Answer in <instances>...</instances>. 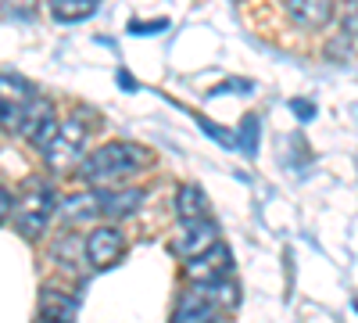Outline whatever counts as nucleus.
Masks as SVG:
<instances>
[{
    "mask_svg": "<svg viewBox=\"0 0 358 323\" xmlns=\"http://www.w3.org/2000/svg\"><path fill=\"white\" fill-rule=\"evenodd\" d=\"M204 291H208V298H212L219 309H236L241 305V287H236L233 280H215V284H204Z\"/></svg>",
    "mask_w": 358,
    "mask_h": 323,
    "instance_id": "15",
    "label": "nucleus"
},
{
    "mask_svg": "<svg viewBox=\"0 0 358 323\" xmlns=\"http://www.w3.org/2000/svg\"><path fill=\"white\" fill-rule=\"evenodd\" d=\"M215 223L212 219H194V223H183V230L176 233V241H172V252L176 255H183V259H194L201 255L204 248H212L219 238H215Z\"/></svg>",
    "mask_w": 358,
    "mask_h": 323,
    "instance_id": "7",
    "label": "nucleus"
},
{
    "mask_svg": "<svg viewBox=\"0 0 358 323\" xmlns=\"http://www.w3.org/2000/svg\"><path fill=\"white\" fill-rule=\"evenodd\" d=\"M129 29L136 36H151V33H162V29H169V22L165 18H158V22H129Z\"/></svg>",
    "mask_w": 358,
    "mask_h": 323,
    "instance_id": "17",
    "label": "nucleus"
},
{
    "mask_svg": "<svg viewBox=\"0 0 358 323\" xmlns=\"http://www.w3.org/2000/svg\"><path fill=\"white\" fill-rule=\"evenodd\" d=\"M143 201V191L140 187H126V191H101V216L108 219H122V216H133Z\"/></svg>",
    "mask_w": 358,
    "mask_h": 323,
    "instance_id": "10",
    "label": "nucleus"
},
{
    "mask_svg": "<svg viewBox=\"0 0 358 323\" xmlns=\"http://www.w3.org/2000/svg\"><path fill=\"white\" fill-rule=\"evenodd\" d=\"M83 248H86V262H90V266H94V270H108V266H115V262L126 255V238L115 226H97V230L86 233Z\"/></svg>",
    "mask_w": 358,
    "mask_h": 323,
    "instance_id": "4",
    "label": "nucleus"
},
{
    "mask_svg": "<svg viewBox=\"0 0 358 323\" xmlns=\"http://www.w3.org/2000/svg\"><path fill=\"white\" fill-rule=\"evenodd\" d=\"M140 162H143V155L133 144H104V148L79 158L76 176L83 184H115V180H122V176H129Z\"/></svg>",
    "mask_w": 358,
    "mask_h": 323,
    "instance_id": "1",
    "label": "nucleus"
},
{
    "mask_svg": "<svg viewBox=\"0 0 358 323\" xmlns=\"http://www.w3.org/2000/svg\"><path fill=\"white\" fill-rule=\"evenodd\" d=\"M15 209V226H18V233L22 238H40V233L47 230V223H50V216H54V209H57V198H54V191L47 187V184H29L25 187V194L11 205Z\"/></svg>",
    "mask_w": 358,
    "mask_h": 323,
    "instance_id": "2",
    "label": "nucleus"
},
{
    "mask_svg": "<svg viewBox=\"0 0 358 323\" xmlns=\"http://www.w3.org/2000/svg\"><path fill=\"white\" fill-rule=\"evenodd\" d=\"M11 205H15V198L8 194V187H0V223L11 216Z\"/></svg>",
    "mask_w": 358,
    "mask_h": 323,
    "instance_id": "19",
    "label": "nucleus"
},
{
    "mask_svg": "<svg viewBox=\"0 0 358 323\" xmlns=\"http://www.w3.org/2000/svg\"><path fill=\"white\" fill-rule=\"evenodd\" d=\"M62 216L69 223H83V219H94L101 216V191H90V194H76L62 205Z\"/></svg>",
    "mask_w": 358,
    "mask_h": 323,
    "instance_id": "12",
    "label": "nucleus"
},
{
    "mask_svg": "<svg viewBox=\"0 0 358 323\" xmlns=\"http://www.w3.org/2000/svg\"><path fill=\"white\" fill-rule=\"evenodd\" d=\"M201 126H204V133H212L215 140H222L226 144V148H236V140L226 133V130H219V126H212V123H208V119H201Z\"/></svg>",
    "mask_w": 358,
    "mask_h": 323,
    "instance_id": "18",
    "label": "nucleus"
},
{
    "mask_svg": "<svg viewBox=\"0 0 358 323\" xmlns=\"http://www.w3.org/2000/svg\"><path fill=\"white\" fill-rule=\"evenodd\" d=\"M176 212L183 223H194V219H212V209H208V198L201 187H179L176 194Z\"/></svg>",
    "mask_w": 358,
    "mask_h": 323,
    "instance_id": "11",
    "label": "nucleus"
},
{
    "mask_svg": "<svg viewBox=\"0 0 358 323\" xmlns=\"http://www.w3.org/2000/svg\"><path fill=\"white\" fill-rule=\"evenodd\" d=\"M94 11H97V0H54L50 4V15L57 22H86Z\"/></svg>",
    "mask_w": 358,
    "mask_h": 323,
    "instance_id": "13",
    "label": "nucleus"
},
{
    "mask_svg": "<svg viewBox=\"0 0 358 323\" xmlns=\"http://www.w3.org/2000/svg\"><path fill=\"white\" fill-rule=\"evenodd\" d=\"M172 316L183 319V323H201V319H215V316H219V305L208 298V291L197 284V287H190L187 295L179 298V305H176Z\"/></svg>",
    "mask_w": 358,
    "mask_h": 323,
    "instance_id": "9",
    "label": "nucleus"
},
{
    "mask_svg": "<svg viewBox=\"0 0 358 323\" xmlns=\"http://www.w3.org/2000/svg\"><path fill=\"white\" fill-rule=\"evenodd\" d=\"M337 11V0H287V15L294 25H301V29H322V25H330Z\"/></svg>",
    "mask_w": 358,
    "mask_h": 323,
    "instance_id": "8",
    "label": "nucleus"
},
{
    "mask_svg": "<svg viewBox=\"0 0 358 323\" xmlns=\"http://www.w3.org/2000/svg\"><path fill=\"white\" fill-rule=\"evenodd\" d=\"M40 316L43 319H72L76 316V298H65V295H57V291H43Z\"/></svg>",
    "mask_w": 358,
    "mask_h": 323,
    "instance_id": "14",
    "label": "nucleus"
},
{
    "mask_svg": "<svg viewBox=\"0 0 358 323\" xmlns=\"http://www.w3.org/2000/svg\"><path fill=\"white\" fill-rule=\"evenodd\" d=\"M241 144H244L248 155L258 151V119H255V115H251V119L244 123V130H241Z\"/></svg>",
    "mask_w": 358,
    "mask_h": 323,
    "instance_id": "16",
    "label": "nucleus"
},
{
    "mask_svg": "<svg viewBox=\"0 0 358 323\" xmlns=\"http://www.w3.org/2000/svg\"><path fill=\"white\" fill-rule=\"evenodd\" d=\"M233 273V255H229V248H222L219 241L212 245V248H204L201 255H194V259H187V277L194 280V284H215V280H222V277H229Z\"/></svg>",
    "mask_w": 358,
    "mask_h": 323,
    "instance_id": "5",
    "label": "nucleus"
},
{
    "mask_svg": "<svg viewBox=\"0 0 358 323\" xmlns=\"http://www.w3.org/2000/svg\"><path fill=\"white\" fill-rule=\"evenodd\" d=\"M83 148H86V126L79 119H69V123H57L54 137L43 144V162L47 169L54 172H72L83 158Z\"/></svg>",
    "mask_w": 358,
    "mask_h": 323,
    "instance_id": "3",
    "label": "nucleus"
},
{
    "mask_svg": "<svg viewBox=\"0 0 358 323\" xmlns=\"http://www.w3.org/2000/svg\"><path fill=\"white\" fill-rule=\"evenodd\" d=\"M294 111L305 115V119H312V115H315V104H312V101H294Z\"/></svg>",
    "mask_w": 358,
    "mask_h": 323,
    "instance_id": "20",
    "label": "nucleus"
},
{
    "mask_svg": "<svg viewBox=\"0 0 358 323\" xmlns=\"http://www.w3.org/2000/svg\"><path fill=\"white\" fill-rule=\"evenodd\" d=\"M33 97H36V90L22 76H0V123L8 130H15L22 119V108Z\"/></svg>",
    "mask_w": 358,
    "mask_h": 323,
    "instance_id": "6",
    "label": "nucleus"
}]
</instances>
